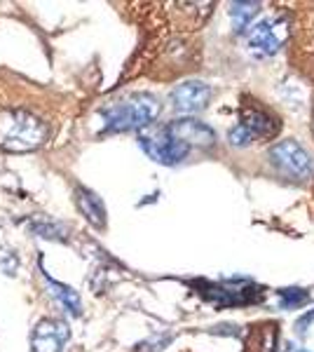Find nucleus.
<instances>
[{"mask_svg": "<svg viewBox=\"0 0 314 352\" xmlns=\"http://www.w3.org/2000/svg\"><path fill=\"white\" fill-rule=\"evenodd\" d=\"M239 127L247 129V134L251 139H258V136H275L279 132V122L275 116H270L267 111H249L247 116H244V120L239 122Z\"/></svg>", "mask_w": 314, "mask_h": 352, "instance_id": "obj_10", "label": "nucleus"}, {"mask_svg": "<svg viewBox=\"0 0 314 352\" xmlns=\"http://www.w3.org/2000/svg\"><path fill=\"white\" fill-rule=\"evenodd\" d=\"M45 282H47V287L52 289V294L61 300V303H64V308L71 312V315H80V310H82V305H80V296L73 292L71 287H64V285H59V282H54L47 272H45Z\"/></svg>", "mask_w": 314, "mask_h": 352, "instance_id": "obj_11", "label": "nucleus"}, {"mask_svg": "<svg viewBox=\"0 0 314 352\" xmlns=\"http://www.w3.org/2000/svg\"><path fill=\"white\" fill-rule=\"evenodd\" d=\"M287 352H310L307 348H298V345H293V343H287Z\"/></svg>", "mask_w": 314, "mask_h": 352, "instance_id": "obj_14", "label": "nucleus"}, {"mask_svg": "<svg viewBox=\"0 0 314 352\" xmlns=\"http://www.w3.org/2000/svg\"><path fill=\"white\" fill-rule=\"evenodd\" d=\"M139 144L150 160L167 164V167H174V164L183 162L190 155V148L169 132L167 124H162V127H146L139 136Z\"/></svg>", "mask_w": 314, "mask_h": 352, "instance_id": "obj_3", "label": "nucleus"}, {"mask_svg": "<svg viewBox=\"0 0 314 352\" xmlns=\"http://www.w3.org/2000/svg\"><path fill=\"white\" fill-rule=\"evenodd\" d=\"M260 10V3H232L230 5V19L235 21V31L242 33L244 28L251 24L256 14Z\"/></svg>", "mask_w": 314, "mask_h": 352, "instance_id": "obj_12", "label": "nucleus"}, {"mask_svg": "<svg viewBox=\"0 0 314 352\" xmlns=\"http://www.w3.org/2000/svg\"><path fill=\"white\" fill-rule=\"evenodd\" d=\"M289 36V24L284 19H262L260 24H256L249 31L247 38V50L249 54L258 56V59H265V56H272L279 52V47L284 45Z\"/></svg>", "mask_w": 314, "mask_h": 352, "instance_id": "obj_5", "label": "nucleus"}, {"mask_svg": "<svg viewBox=\"0 0 314 352\" xmlns=\"http://www.w3.org/2000/svg\"><path fill=\"white\" fill-rule=\"evenodd\" d=\"M267 157L272 160L275 167L282 169L284 174L295 176V179H307L314 174V160L295 139L279 141L267 151Z\"/></svg>", "mask_w": 314, "mask_h": 352, "instance_id": "obj_4", "label": "nucleus"}, {"mask_svg": "<svg viewBox=\"0 0 314 352\" xmlns=\"http://www.w3.org/2000/svg\"><path fill=\"white\" fill-rule=\"evenodd\" d=\"M162 106L159 99L148 92H136L122 101L106 106L101 111V122L106 132H131V129H146L159 116Z\"/></svg>", "mask_w": 314, "mask_h": 352, "instance_id": "obj_1", "label": "nucleus"}, {"mask_svg": "<svg viewBox=\"0 0 314 352\" xmlns=\"http://www.w3.org/2000/svg\"><path fill=\"white\" fill-rule=\"evenodd\" d=\"M47 139V124L33 113L21 109L0 111V148L10 153H28Z\"/></svg>", "mask_w": 314, "mask_h": 352, "instance_id": "obj_2", "label": "nucleus"}, {"mask_svg": "<svg viewBox=\"0 0 314 352\" xmlns=\"http://www.w3.org/2000/svg\"><path fill=\"white\" fill-rule=\"evenodd\" d=\"M307 298L310 296H307V292H302V289H282V292H279V303H282V308H298Z\"/></svg>", "mask_w": 314, "mask_h": 352, "instance_id": "obj_13", "label": "nucleus"}, {"mask_svg": "<svg viewBox=\"0 0 314 352\" xmlns=\"http://www.w3.org/2000/svg\"><path fill=\"white\" fill-rule=\"evenodd\" d=\"M214 94V89L209 87L207 82L202 80H188V82H181L171 89L169 99H171V106L181 113H199L209 106V99Z\"/></svg>", "mask_w": 314, "mask_h": 352, "instance_id": "obj_6", "label": "nucleus"}, {"mask_svg": "<svg viewBox=\"0 0 314 352\" xmlns=\"http://www.w3.org/2000/svg\"><path fill=\"white\" fill-rule=\"evenodd\" d=\"M167 129L176 139L183 141L188 148H192V146H197V148H209V146L216 144V132L207 122L197 120V118H181V120L169 122Z\"/></svg>", "mask_w": 314, "mask_h": 352, "instance_id": "obj_7", "label": "nucleus"}, {"mask_svg": "<svg viewBox=\"0 0 314 352\" xmlns=\"http://www.w3.org/2000/svg\"><path fill=\"white\" fill-rule=\"evenodd\" d=\"M76 202L78 209L82 212V217L89 221L96 228H104L106 226V207L101 202V197L89 188H78L76 190Z\"/></svg>", "mask_w": 314, "mask_h": 352, "instance_id": "obj_9", "label": "nucleus"}, {"mask_svg": "<svg viewBox=\"0 0 314 352\" xmlns=\"http://www.w3.org/2000/svg\"><path fill=\"white\" fill-rule=\"evenodd\" d=\"M68 340V327L61 320H40L31 336L33 352H61Z\"/></svg>", "mask_w": 314, "mask_h": 352, "instance_id": "obj_8", "label": "nucleus"}]
</instances>
